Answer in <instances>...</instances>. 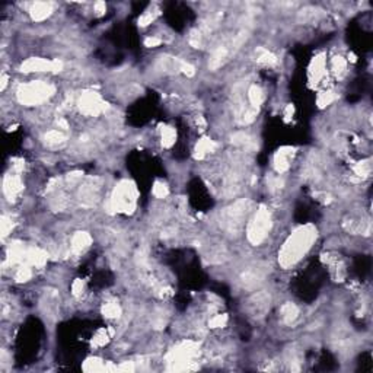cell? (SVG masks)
Masks as SVG:
<instances>
[{
	"mask_svg": "<svg viewBox=\"0 0 373 373\" xmlns=\"http://www.w3.org/2000/svg\"><path fill=\"white\" fill-rule=\"evenodd\" d=\"M316 228L313 225H303L293 231L290 236L284 241L280 252L279 263L283 268H290L297 264L312 248L316 241Z\"/></svg>",
	"mask_w": 373,
	"mask_h": 373,
	"instance_id": "1",
	"label": "cell"
},
{
	"mask_svg": "<svg viewBox=\"0 0 373 373\" xmlns=\"http://www.w3.org/2000/svg\"><path fill=\"white\" fill-rule=\"evenodd\" d=\"M137 196L136 185L130 181H123L115 186L111 196L109 209L114 213H133L137 204Z\"/></svg>",
	"mask_w": 373,
	"mask_h": 373,
	"instance_id": "2",
	"label": "cell"
},
{
	"mask_svg": "<svg viewBox=\"0 0 373 373\" xmlns=\"http://www.w3.org/2000/svg\"><path fill=\"white\" fill-rule=\"evenodd\" d=\"M56 92V88L43 80H32L24 83L18 89V99L27 107H35L48 101Z\"/></svg>",
	"mask_w": 373,
	"mask_h": 373,
	"instance_id": "3",
	"label": "cell"
},
{
	"mask_svg": "<svg viewBox=\"0 0 373 373\" xmlns=\"http://www.w3.org/2000/svg\"><path fill=\"white\" fill-rule=\"evenodd\" d=\"M271 229V215L265 207H260L247 226V238L252 245H260Z\"/></svg>",
	"mask_w": 373,
	"mask_h": 373,
	"instance_id": "4",
	"label": "cell"
},
{
	"mask_svg": "<svg viewBox=\"0 0 373 373\" xmlns=\"http://www.w3.org/2000/svg\"><path fill=\"white\" fill-rule=\"evenodd\" d=\"M79 109L82 114L88 115V117H96L101 112L105 111V102L102 101V98L99 96V93L96 92H85L80 98H79Z\"/></svg>",
	"mask_w": 373,
	"mask_h": 373,
	"instance_id": "5",
	"label": "cell"
},
{
	"mask_svg": "<svg viewBox=\"0 0 373 373\" xmlns=\"http://www.w3.org/2000/svg\"><path fill=\"white\" fill-rule=\"evenodd\" d=\"M249 209V202L247 200H239L231 207L226 209L225 212V225L229 231H235L241 226V222L244 220L245 215L248 213Z\"/></svg>",
	"mask_w": 373,
	"mask_h": 373,
	"instance_id": "6",
	"label": "cell"
},
{
	"mask_svg": "<svg viewBox=\"0 0 373 373\" xmlns=\"http://www.w3.org/2000/svg\"><path fill=\"white\" fill-rule=\"evenodd\" d=\"M63 69V63L59 60H47L40 57H31L25 60L21 66V70L25 73L32 72H60Z\"/></svg>",
	"mask_w": 373,
	"mask_h": 373,
	"instance_id": "7",
	"label": "cell"
},
{
	"mask_svg": "<svg viewBox=\"0 0 373 373\" xmlns=\"http://www.w3.org/2000/svg\"><path fill=\"white\" fill-rule=\"evenodd\" d=\"M270 302L271 297L268 293L265 292H257L255 295H252L248 302H247V311L255 316V318H261L267 313V311L270 309Z\"/></svg>",
	"mask_w": 373,
	"mask_h": 373,
	"instance_id": "8",
	"label": "cell"
},
{
	"mask_svg": "<svg viewBox=\"0 0 373 373\" xmlns=\"http://www.w3.org/2000/svg\"><path fill=\"white\" fill-rule=\"evenodd\" d=\"M24 188L22 185V181H21V176L16 175V173H8L5 176V181H3V191L6 194V197H9L11 200L14 197H16Z\"/></svg>",
	"mask_w": 373,
	"mask_h": 373,
	"instance_id": "9",
	"label": "cell"
},
{
	"mask_svg": "<svg viewBox=\"0 0 373 373\" xmlns=\"http://www.w3.org/2000/svg\"><path fill=\"white\" fill-rule=\"evenodd\" d=\"M292 155H293V149H290V147H283V149L276 152V155H274V169H276L277 173H283L290 168Z\"/></svg>",
	"mask_w": 373,
	"mask_h": 373,
	"instance_id": "10",
	"label": "cell"
},
{
	"mask_svg": "<svg viewBox=\"0 0 373 373\" xmlns=\"http://www.w3.org/2000/svg\"><path fill=\"white\" fill-rule=\"evenodd\" d=\"M98 193H99V185L95 184L93 179L88 181L82 188H80V202H83L86 206H92L98 200Z\"/></svg>",
	"mask_w": 373,
	"mask_h": 373,
	"instance_id": "11",
	"label": "cell"
},
{
	"mask_svg": "<svg viewBox=\"0 0 373 373\" xmlns=\"http://www.w3.org/2000/svg\"><path fill=\"white\" fill-rule=\"evenodd\" d=\"M92 244V238L88 232H76L72 238L70 248L73 254H82Z\"/></svg>",
	"mask_w": 373,
	"mask_h": 373,
	"instance_id": "12",
	"label": "cell"
},
{
	"mask_svg": "<svg viewBox=\"0 0 373 373\" xmlns=\"http://www.w3.org/2000/svg\"><path fill=\"white\" fill-rule=\"evenodd\" d=\"M25 263L30 264L32 268H41L47 263V254L40 248H30L27 249Z\"/></svg>",
	"mask_w": 373,
	"mask_h": 373,
	"instance_id": "13",
	"label": "cell"
},
{
	"mask_svg": "<svg viewBox=\"0 0 373 373\" xmlns=\"http://www.w3.org/2000/svg\"><path fill=\"white\" fill-rule=\"evenodd\" d=\"M53 12V5L51 3H47V2H37L32 5L30 14H31V18L37 22H41L44 19H47Z\"/></svg>",
	"mask_w": 373,
	"mask_h": 373,
	"instance_id": "14",
	"label": "cell"
},
{
	"mask_svg": "<svg viewBox=\"0 0 373 373\" xmlns=\"http://www.w3.org/2000/svg\"><path fill=\"white\" fill-rule=\"evenodd\" d=\"M264 279V271L261 268H249L241 274V283L245 287H255Z\"/></svg>",
	"mask_w": 373,
	"mask_h": 373,
	"instance_id": "15",
	"label": "cell"
},
{
	"mask_svg": "<svg viewBox=\"0 0 373 373\" xmlns=\"http://www.w3.org/2000/svg\"><path fill=\"white\" fill-rule=\"evenodd\" d=\"M216 149H218V143H215L210 139H202L196 146V159H203L207 155H212Z\"/></svg>",
	"mask_w": 373,
	"mask_h": 373,
	"instance_id": "16",
	"label": "cell"
},
{
	"mask_svg": "<svg viewBox=\"0 0 373 373\" xmlns=\"http://www.w3.org/2000/svg\"><path fill=\"white\" fill-rule=\"evenodd\" d=\"M299 316V309L293 303H284L280 309V318L284 324H293Z\"/></svg>",
	"mask_w": 373,
	"mask_h": 373,
	"instance_id": "17",
	"label": "cell"
},
{
	"mask_svg": "<svg viewBox=\"0 0 373 373\" xmlns=\"http://www.w3.org/2000/svg\"><path fill=\"white\" fill-rule=\"evenodd\" d=\"M44 141H46V144L48 147L56 149V147H60V146H63L66 143V136L62 131H59V130H51V131H48L46 134Z\"/></svg>",
	"mask_w": 373,
	"mask_h": 373,
	"instance_id": "18",
	"label": "cell"
},
{
	"mask_svg": "<svg viewBox=\"0 0 373 373\" xmlns=\"http://www.w3.org/2000/svg\"><path fill=\"white\" fill-rule=\"evenodd\" d=\"M325 60L324 57H316L313 62H312V66H311V75H312V79L319 82L321 79H324L325 76Z\"/></svg>",
	"mask_w": 373,
	"mask_h": 373,
	"instance_id": "19",
	"label": "cell"
},
{
	"mask_svg": "<svg viewBox=\"0 0 373 373\" xmlns=\"http://www.w3.org/2000/svg\"><path fill=\"white\" fill-rule=\"evenodd\" d=\"M160 137H162V144L163 147L169 149L175 144L176 141V131L169 127V125H162L160 127Z\"/></svg>",
	"mask_w": 373,
	"mask_h": 373,
	"instance_id": "20",
	"label": "cell"
},
{
	"mask_svg": "<svg viewBox=\"0 0 373 373\" xmlns=\"http://www.w3.org/2000/svg\"><path fill=\"white\" fill-rule=\"evenodd\" d=\"M112 334H114V331H112L111 328H102V329H99V331L93 335V338H92V345H93V347H104V345L111 340Z\"/></svg>",
	"mask_w": 373,
	"mask_h": 373,
	"instance_id": "21",
	"label": "cell"
},
{
	"mask_svg": "<svg viewBox=\"0 0 373 373\" xmlns=\"http://www.w3.org/2000/svg\"><path fill=\"white\" fill-rule=\"evenodd\" d=\"M248 99H249L251 107L258 108L264 102V92H263V89L260 86H257V85L251 86L249 91H248Z\"/></svg>",
	"mask_w": 373,
	"mask_h": 373,
	"instance_id": "22",
	"label": "cell"
},
{
	"mask_svg": "<svg viewBox=\"0 0 373 373\" xmlns=\"http://www.w3.org/2000/svg\"><path fill=\"white\" fill-rule=\"evenodd\" d=\"M31 277H32V267H31L30 264L24 263V264L18 268V271H16V274H15V279H16V281H19V283H25V281L31 280Z\"/></svg>",
	"mask_w": 373,
	"mask_h": 373,
	"instance_id": "23",
	"label": "cell"
},
{
	"mask_svg": "<svg viewBox=\"0 0 373 373\" xmlns=\"http://www.w3.org/2000/svg\"><path fill=\"white\" fill-rule=\"evenodd\" d=\"M102 313H104V316H107V318H109V319L118 318V316L121 315V308H120V305L115 303V302H108V303L104 305Z\"/></svg>",
	"mask_w": 373,
	"mask_h": 373,
	"instance_id": "24",
	"label": "cell"
},
{
	"mask_svg": "<svg viewBox=\"0 0 373 373\" xmlns=\"http://www.w3.org/2000/svg\"><path fill=\"white\" fill-rule=\"evenodd\" d=\"M257 62L264 64V66H273V64L277 63V57L268 50H261L260 54L257 56Z\"/></svg>",
	"mask_w": 373,
	"mask_h": 373,
	"instance_id": "25",
	"label": "cell"
},
{
	"mask_svg": "<svg viewBox=\"0 0 373 373\" xmlns=\"http://www.w3.org/2000/svg\"><path fill=\"white\" fill-rule=\"evenodd\" d=\"M331 69H332V72H334L335 75L341 76V75H344V73H345L347 62H345L341 56H337V57H334V59H332V62H331Z\"/></svg>",
	"mask_w": 373,
	"mask_h": 373,
	"instance_id": "26",
	"label": "cell"
},
{
	"mask_svg": "<svg viewBox=\"0 0 373 373\" xmlns=\"http://www.w3.org/2000/svg\"><path fill=\"white\" fill-rule=\"evenodd\" d=\"M152 193H153V196H155L156 199H165V197L169 194V190H168L166 184H163V182H160V181H156L155 185H153Z\"/></svg>",
	"mask_w": 373,
	"mask_h": 373,
	"instance_id": "27",
	"label": "cell"
},
{
	"mask_svg": "<svg viewBox=\"0 0 373 373\" xmlns=\"http://www.w3.org/2000/svg\"><path fill=\"white\" fill-rule=\"evenodd\" d=\"M104 369H105V366L98 358H89L83 363V370H86V372H96V370H104Z\"/></svg>",
	"mask_w": 373,
	"mask_h": 373,
	"instance_id": "28",
	"label": "cell"
},
{
	"mask_svg": "<svg viewBox=\"0 0 373 373\" xmlns=\"http://www.w3.org/2000/svg\"><path fill=\"white\" fill-rule=\"evenodd\" d=\"M370 173V165L367 162H360L354 166V175H357L358 178H366Z\"/></svg>",
	"mask_w": 373,
	"mask_h": 373,
	"instance_id": "29",
	"label": "cell"
},
{
	"mask_svg": "<svg viewBox=\"0 0 373 373\" xmlns=\"http://www.w3.org/2000/svg\"><path fill=\"white\" fill-rule=\"evenodd\" d=\"M226 322H228V316L225 313H219V315H215L209 321V326L210 328H222L226 325Z\"/></svg>",
	"mask_w": 373,
	"mask_h": 373,
	"instance_id": "30",
	"label": "cell"
},
{
	"mask_svg": "<svg viewBox=\"0 0 373 373\" xmlns=\"http://www.w3.org/2000/svg\"><path fill=\"white\" fill-rule=\"evenodd\" d=\"M335 99V95H334V92H324V93H321L319 95V98H318V105L319 107H326V105H329L332 101Z\"/></svg>",
	"mask_w": 373,
	"mask_h": 373,
	"instance_id": "31",
	"label": "cell"
},
{
	"mask_svg": "<svg viewBox=\"0 0 373 373\" xmlns=\"http://www.w3.org/2000/svg\"><path fill=\"white\" fill-rule=\"evenodd\" d=\"M179 72H182V73L186 75V76H194V75H196L194 66H191L190 63H186V62H182V60H181V63H179Z\"/></svg>",
	"mask_w": 373,
	"mask_h": 373,
	"instance_id": "32",
	"label": "cell"
},
{
	"mask_svg": "<svg viewBox=\"0 0 373 373\" xmlns=\"http://www.w3.org/2000/svg\"><path fill=\"white\" fill-rule=\"evenodd\" d=\"M155 18H156V12H146V14H143L141 18L139 19V24H140L141 27H146V25L152 24V22L155 21Z\"/></svg>",
	"mask_w": 373,
	"mask_h": 373,
	"instance_id": "33",
	"label": "cell"
},
{
	"mask_svg": "<svg viewBox=\"0 0 373 373\" xmlns=\"http://www.w3.org/2000/svg\"><path fill=\"white\" fill-rule=\"evenodd\" d=\"M12 226H14L12 220L8 219L6 216H3L2 218V235H3V238H6L9 235V232L12 231Z\"/></svg>",
	"mask_w": 373,
	"mask_h": 373,
	"instance_id": "34",
	"label": "cell"
},
{
	"mask_svg": "<svg viewBox=\"0 0 373 373\" xmlns=\"http://www.w3.org/2000/svg\"><path fill=\"white\" fill-rule=\"evenodd\" d=\"M83 289H85V284L82 280H75L73 284H72V293L75 296H80L83 293Z\"/></svg>",
	"mask_w": 373,
	"mask_h": 373,
	"instance_id": "35",
	"label": "cell"
},
{
	"mask_svg": "<svg viewBox=\"0 0 373 373\" xmlns=\"http://www.w3.org/2000/svg\"><path fill=\"white\" fill-rule=\"evenodd\" d=\"M160 44H162V40L157 38V37H149V38L144 40V46L146 47H157Z\"/></svg>",
	"mask_w": 373,
	"mask_h": 373,
	"instance_id": "36",
	"label": "cell"
},
{
	"mask_svg": "<svg viewBox=\"0 0 373 373\" xmlns=\"http://www.w3.org/2000/svg\"><path fill=\"white\" fill-rule=\"evenodd\" d=\"M105 11H107V5H105L104 2H96V3H95V12H96V15H102Z\"/></svg>",
	"mask_w": 373,
	"mask_h": 373,
	"instance_id": "37",
	"label": "cell"
},
{
	"mask_svg": "<svg viewBox=\"0 0 373 373\" xmlns=\"http://www.w3.org/2000/svg\"><path fill=\"white\" fill-rule=\"evenodd\" d=\"M118 370H130V372H133L134 370V364H133V361H125V363H123L118 367Z\"/></svg>",
	"mask_w": 373,
	"mask_h": 373,
	"instance_id": "38",
	"label": "cell"
},
{
	"mask_svg": "<svg viewBox=\"0 0 373 373\" xmlns=\"http://www.w3.org/2000/svg\"><path fill=\"white\" fill-rule=\"evenodd\" d=\"M6 83H8V78H6V76H3V78H2V89H5V88H6Z\"/></svg>",
	"mask_w": 373,
	"mask_h": 373,
	"instance_id": "39",
	"label": "cell"
}]
</instances>
